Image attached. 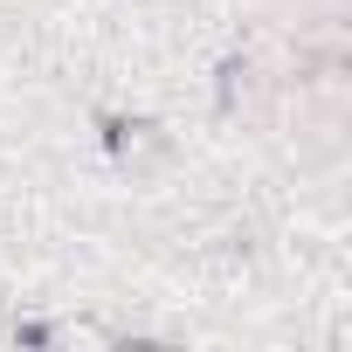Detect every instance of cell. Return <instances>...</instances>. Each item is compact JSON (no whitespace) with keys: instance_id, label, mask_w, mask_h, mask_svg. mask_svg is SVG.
Instances as JSON below:
<instances>
[{"instance_id":"1","label":"cell","mask_w":352,"mask_h":352,"mask_svg":"<svg viewBox=\"0 0 352 352\" xmlns=\"http://www.w3.org/2000/svg\"><path fill=\"white\" fill-rule=\"evenodd\" d=\"M104 145H111V159L131 166V173H152V166H166V152H173L152 118H104Z\"/></svg>"}]
</instances>
